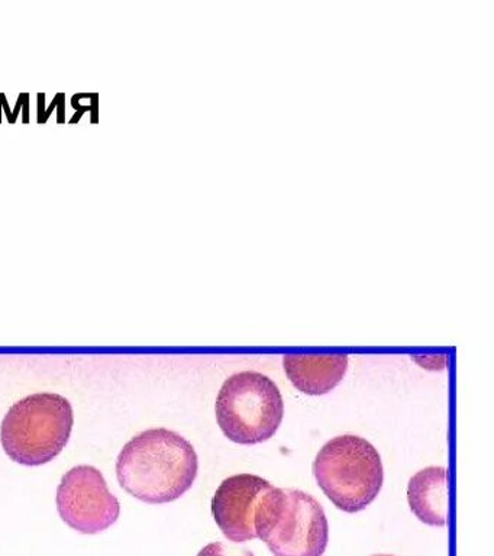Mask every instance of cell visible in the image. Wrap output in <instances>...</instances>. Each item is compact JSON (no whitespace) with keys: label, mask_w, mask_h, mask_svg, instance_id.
<instances>
[{"label":"cell","mask_w":494,"mask_h":556,"mask_svg":"<svg viewBox=\"0 0 494 556\" xmlns=\"http://www.w3.org/2000/svg\"><path fill=\"white\" fill-rule=\"evenodd\" d=\"M199 459L188 439L170 429H147L123 447L116 477L132 497L149 504L176 502L197 480Z\"/></svg>","instance_id":"1"},{"label":"cell","mask_w":494,"mask_h":556,"mask_svg":"<svg viewBox=\"0 0 494 556\" xmlns=\"http://www.w3.org/2000/svg\"><path fill=\"white\" fill-rule=\"evenodd\" d=\"M75 413L72 403L55 393L21 399L0 425V443L14 463L41 467L62 454L71 441Z\"/></svg>","instance_id":"2"},{"label":"cell","mask_w":494,"mask_h":556,"mask_svg":"<svg viewBox=\"0 0 494 556\" xmlns=\"http://www.w3.org/2000/svg\"><path fill=\"white\" fill-rule=\"evenodd\" d=\"M314 476L325 495L340 510L357 513L370 506L384 481L379 451L355 434L325 443L314 463Z\"/></svg>","instance_id":"3"},{"label":"cell","mask_w":494,"mask_h":556,"mask_svg":"<svg viewBox=\"0 0 494 556\" xmlns=\"http://www.w3.org/2000/svg\"><path fill=\"white\" fill-rule=\"evenodd\" d=\"M216 420L229 441L257 445L275 437L284 416V402L276 382L262 372L242 371L220 387Z\"/></svg>","instance_id":"4"},{"label":"cell","mask_w":494,"mask_h":556,"mask_svg":"<svg viewBox=\"0 0 494 556\" xmlns=\"http://www.w3.org/2000/svg\"><path fill=\"white\" fill-rule=\"evenodd\" d=\"M257 538L266 542L275 556H324L329 539L328 519L311 494L275 486L264 503Z\"/></svg>","instance_id":"5"},{"label":"cell","mask_w":494,"mask_h":556,"mask_svg":"<svg viewBox=\"0 0 494 556\" xmlns=\"http://www.w3.org/2000/svg\"><path fill=\"white\" fill-rule=\"evenodd\" d=\"M58 510L76 532L97 534L118 521L121 504L98 468L79 465L68 469L58 486Z\"/></svg>","instance_id":"6"},{"label":"cell","mask_w":494,"mask_h":556,"mask_svg":"<svg viewBox=\"0 0 494 556\" xmlns=\"http://www.w3.org/2000/svg\"><path fill=\"white\" fill-rule=\"evenodd\" d=\"M275 485L253 473L228 477L212 498V515L228 541L257 539V523L264 503Z\"/></svg>","instance_id":"7"},{"label":"cell","mask_w":494,"mask_h":556,"mask_svg":"<svg viewBox=\"0 0 494 556\" xmlns=\"http://www.w3.org/2000/svg\"><path fill=\"white\" fill-rule=\"evenodd\" d=\"M286 376L302 393L322 395L335 389L349 369L345 354H288L283 356Z\"/></svg>","instance_id":"8"},{"label":"cell","mask_w":494,"mask_h":556,"mask_svg":"<svg viewBox=\"0 0 494 556\" xmlns=\"http://www.w3.org/2000/svg\"><path fill=\"white\" fill-rule=\"evenodd\" d=\"M407 502L420 521L429 526H445L448 513V469L428 467L410 478Z\"/></svg>","instance_id":"9"},{"label":"cell","mask_w":494,"mask_h":556,"mask_svg":"<svg viewBox=\"0 0 494 556\" xmlns=\"http://www.w3.org/2000/svg\"><path fill=\"white\" fill-rule=\"evenodd\" d=\"M198 556H254V554L246 547L228 545L224 542H212L203 547Z\"/></svg>","instance_id":"10"},{"label":"cell","mask_w":494,"mask_h":556,"mask_svg":"<svg viewBox=\"0 0 494 556\" xmlns=\"http://www.w3.org/2000/svg\"><path fill=\"white\" fill-rule=\"evenodd\" d=\"M371 556H393V555H371Z\"/></svg>","instance_id":"11"}]
</instances>
